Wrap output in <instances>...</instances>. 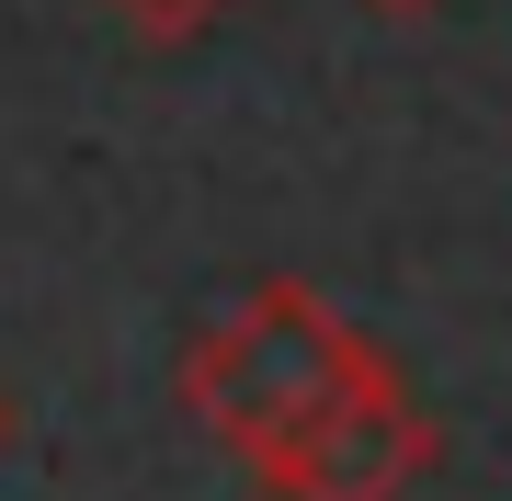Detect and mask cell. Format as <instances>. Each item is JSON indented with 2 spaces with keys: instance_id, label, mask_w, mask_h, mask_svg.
Here are the masks:
<instances>
[{
  "instance_id": "obj_1",
  "label": "cell",
  "mask_w": 512,
  "mask_h": 501,
  "mask_svg": "<svg viewBox=\"0 0 512 501\" xmlns=\"http://www.w3.org/2000/svg\"><path fill=\"white\" fill-rule=\"evenodd\" d=\"M365 376H376V353L353 342L296 274L251 285V297L183 353V399L205 410V433H228L251 467H274L296 433H308L319 410H342Z\"/></svg>"
},
{
  "instance_id": "obj_3",
  "label": "cell",
  "mask_w": 512,
  "mask_h": 501,
  "mask_svg": "<svg viewBox=\"0 0 512 501\" xmlns=\"http://www.w3.org/2000/svg\"><path fill=\"white\" fill-rule=\"evenodd\" d=\"M114 12H126L137 35H160V46H171V35H205V23L228 12V0H114Z\"/></svg>"
},
{
  "instance_id": "obj_5",
  "label": "cell",
  "mask_w": 512,
  "mask_h": 501,
  "mask_svg": "<svg viewBox=\"0 0 512 501\" xmlns=\"http://www.w3.org/2000/svg\"><path fill=\"white\" fill-rule=\"evenodd\" d=\"M0 445H12V399H0Z\"/></svg>"
},
{
  "instance_id": "obj_2",
  "label": "cell",
  "mask_w": 512,
  "mask_h": 501,
  "mask_svg": "<svg viewBox=\"0 0 512 501\" xmlns=\"http://www.w3.org/2000/svg\"><path fill=\"white\" fill-rule=\"evenodd\" d=\"M421 456H433V433H421V410L399 399V376H365L342 410H319L296 445L262 467V479H285L296 501H399L421 479Z\"/></svg>"
},
{
  "instance_id": "obj_4",
  "label": "cell",
  "mask_w": 512,
  "mask_h": 501,
  "mask_svg": "<svg viewBox=\"0 0 512 501\" xmlns=\"http://www.w3.org/2000/svg\"><path fill=\"white\" fill-rule=\"evenodd\" d=\"M376 12H399V23H410V12H433V0H376Z\"/></svg>"
}]
</instances>
